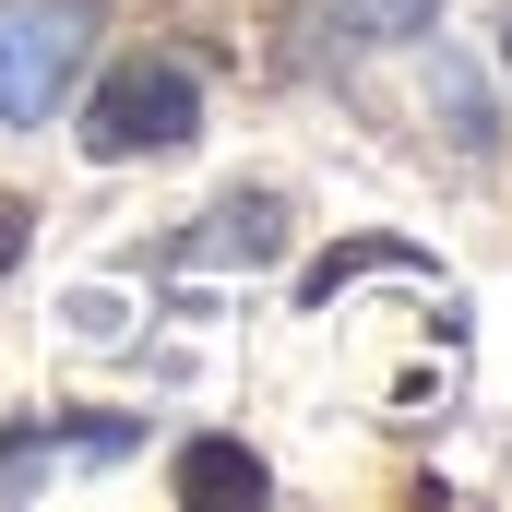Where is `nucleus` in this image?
Here are the masks:
<instances>
[{
	"mask_svg": "<svg viewBox=\"0 0 512 512\" xmlns=\"http://www.w3.org/2000/svg\"><path fill=\"white\" fill-rule=\"evenodd\" d=\"M84 48H96V0H0V131L60 120Z\"/></svg>",
	"mask_w": 512,
	"mask_h": 512,
	"instance_id": "1",
	"label": "nucleus"
},
{
	"mask_svg": "<svg viewBox=\"0 0 512 512\" xmlns=\"http://www.w3.org/2000/svg\"><path fill=\"white\" fill-rule=\"evenodd\" d=\"M203 131V84L179 72V60H120L108 84H96V108H84V155L96 167H143V155H179Z\"/></svg>",
	"mask_w": 512,
	"mask_h": 512,
	"instance_id": "2",
	"label": "nucleus"
},
{
	"mask_svg": "<svg viewBox=\"0 0 512 512\" xmlns=\"http://www.w3.org/2000/svg\"><path fill=\"white\" fill-rule=\"evenodd\" d=\"M286 251V203L274 191H227L191 239H179V274H227V262H274Z\"/></svg>",
	"mask_w": 512,
	"mask_h": 512,
	"instance_id": "3",
	"label": "nucleus"
},
{
	"mask_svg": "<svg viewBox=\"0 0 512 512\" xmlns=\"http://www.w3.org/2000/svg\"><path fill=\"white\" fill-rule=\"evenodd\" d=\"M131 453V417H84V429H12L0 441V501H24L48 465H120Z\"/></svg>",
	"mask_w": 512,
	"mask_h": 512,
	"instance_id": "4",
	"label": "nucleus"
},
{
	"mask_svg": "<svg viewBox=\"0 0 512 512\" xmlns=\"http://www.w3.org/2000/svg\"><path fill=\"white\" fill-rule=\"evenodd\" d=\"M167 489H179L191 512H262V489H274V477H262V453H251V441H179Z\"/></svg>",
	"mask_w": 512,
	"mask_h": 512,
	"instance_id": "5",
	"label": "nucleus"
},
{
	"mask_svg": "<svg viewBox=\"0 0 512 512\" xmlns=\"http://www.w3.org/2000/svg\"><path fill=\"white\" fill-rule=\"evenodd\" d=\"M358 274H429V262H417V251H393V239H346V251H322L310 274H298V298H310V310H334Z\"/></svg>",
	"mask_w": 512,
	"mask_h": 512,
	"instance_id": "6",
	"label": "nucleus"
},
{
	"mask_svg": "<svg viewBox=\"0 0 512 512\" xmlns=\"http://www.w3.org/2000/svg\"><path fill=\"white\" fill-rule=\"evenodd\" d=\"M429 108L453 120L465 155H489V143H501V131H489V96H477V72H465V60H441V72H429Z\"/></svg>",
	"mask_w": 512,
	"mask_h": 512,
	"instance_id": "7",
	"label": "nucleus"
},
{
	"mask_svg": "<svg viewBox=\"0 0 512 512\" xmlns=\"http://www.w3.org/2000/svg\"><path fill=\"white\" fill-rule=\"evenodd\" d=\"M358 12H370L382 36H417V24H441V0H358Z\"/></svg>",
	"mask_w": 512,
	"mask_h": 512,
	"instance_id": "8",
	"label": "nucleus"
},
{
	"mask_svg": "<svg viewBox=\"0 0 512 512\" xmlns=\"http://www.w3.org/2000/svg\"><path fill=\"white\" fill-rule=\"evenodd\" d=\"M12 251H24V203H0V274H12Z\"/></svg>",
	"mask_w": 512,
	"mask_h": 512,
	"instance_id": "9",
	"label": "nucleus"
},
{
	"mask_svg": "<svg viewBox=\"0 0 512 512\" xmlns=\"http://www.w3.org/2000/svg\"><path fill=\"white\" fill-rule=\"evenodd\" d=\"M501 72H512V12H501Z\"/></svg>",
	"mask_w": 512,
	"mask_h": 512,
	"instance_id": "10",
	"label": "nucleus"
}]
</instances>
